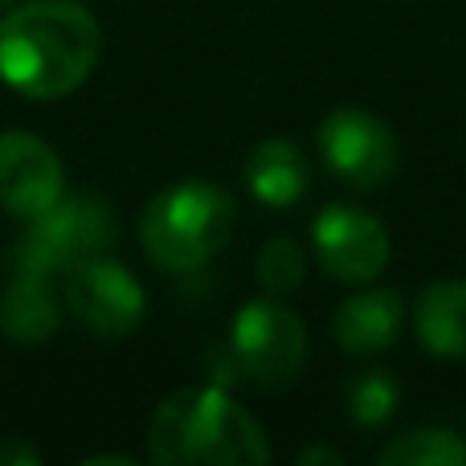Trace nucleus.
Listing matches in <instances>:
<instances>
[{"label":"nucleus","mask_w":466,"mask_h":466,"mask_svg":"<svg viewBox=\"0 0 466 466\" xmlns=\"http://www.w3.org/2000/svg\"><path fill=\"white\" fill-rule=\"evenodd\" d=\"M103 29L74 0H29L0 16V82L16 95L57 103L95 74Z\"/></svg>","instance_id":"obj_1"},{"label":"nucleus","mask_w":466,"mask_h":466,"mask_svg":"<svg viewBox=\"0 0 466 466\" xmlns=\"http://www.w3.org/2000/svg\"><path fill=\"white\" fill-rule=\"evenodd\" d=\"M147 451L160 466H258L270 462V442L254 413L218 385H197L164 397L152 413Z\"/></svg>","instance_id":"obj_2"},{"label":"nucleus","mask_w":466,"mask_h":466,"mask_svg":"<svg viewBox=\"0 0 466 466\" xmlns=\"http://www.w3.org/2000/svg\"><path fill=\"white\" fill-rule=\"evenodd\" d=\"M233 226H238V205L226 188L209 180H180L147 201L139 241L152 266L188 274L226 249Z\"/></svg>","instance_id":"obj_3"},{"label":"nucleus","mask_w":466,"mask_h":466,"mask_svg":"<svg viewBox=\"0 0 466 466\" xmlns=\"http://www.w3.org/2000/svg\"><path fill=\"white\" fill-rule=\"evenodd\" d=\"M21 241L13 249L16 266H37L46 274H66L70 266L98 258L119 241V218L111 201L98 193H62L46 213L25 221Z\"/></svg>","instance_id":"obj_4"},{"label":"nucleus","mask_w":466,"mask_h":466,"mask_svg":"<svg viewBox=\"0 0 466 466\" xmlns=\"http://www.w3.org/2000/svg\"><path fill=\"white\" fill-rule=\"evenodd\" d=\"M307 364V328L279 295L249 299L233 315L226 336V369L233 380L258 389H279L295 380Z\"/></svg>","instance_id":"obj_5"},{"label":"nucleus","mask_w":466,"mask_h":466,"mask_svg":"<svg viewBox=\"0 0 466 466\" xmlns=\"http://www.w3.org/2000/svg\"><path fill=\"white\" fill-rule=\"evenodd\" d=\"M62 299L66 311L78 319V328H86L98 339L131 336L147 315V295L139 279L106 254L70 266L62 282Z\"/></svg>","instance_id":"obj_6"},{"label":"nucleus","mask_w":466,"mask_h":466,"mask_svg":"<svg viewBox=\"0 0 466 466\" xmlns=\"http://www.w3.org/2000/svg\"><path fill=\"white\" fill-rule=\"evenodd\" d=\"M319 156L344 185L352 188H372L389 185L401 164L397 152V136L389 131L385 119H377L364 106H336L328 119L319 123Z\"/></svg>","instance_id":"obj_7"},{"label":"nucleus","mask_w":466,"mask_h":466,"mask_svg":"<svg viewBox=\"0 0 466 466\" xmlns=\"http://www.w3.org/2000/svg\"><path fill=\"white\" fill-rule=\"evenodd\" d=\"M311 241L323 270L339 282H369L393 258V241L380 218L352 205H328L311 221Z\"/></svg>","instance_id":"obj_8"},{"label":"nucleus","mask_w":466,"mask_h":466,"mask_svg":"<svg viewBox=\"0 0 466 466\" xmlns=\"http://www.w3.org/2000/svg\"><path fill=\"white\" fill-rule=\"evenodd\" d=\"M66 193L57 152L33 131H0V209L33 221Z\"/></svg>","instance_id":"obj_9"},{"label":"nucleus","mask_w":466,"mask_h":466,"mask_svg":"<svg viewBox=\"0 0 466 466\" xmlns=\"http://www.w3.org/2000/svg\"><path fill=\"white\" fill-rule=\"evenodd\" d=\"M62 323V303L54 290V274L37 266H16L0 290V331L13 344H46Z\"/></svg>","instance_id":"obj_10"},{"label":"nucleus","mask_w":466,"mask_h":466,"mask_svg":"<svg viewBox=\"0 0 466 466\" xmlns=\"http://www.w3.org/2000/svg\"><path fill=\"white\" fill-rule=\"evenodd\" d=\"M246 188L258 205L266 209H290L307 197L311 172H307V156L299 152V144H290L287 136L258 139L246 156Z\"/></svg>","instance_id":"obj_11"},{"label":"nucleus","mask_w":466,"mask_h":466,"mask_svg":"<svg viewBox=\"0 0 466 466\" xmlns=\"http://www.w3.org/2000/svg\"><path fill=\"white\" fill-rule=\"evenodd\" d=\"M401 331V295L397 290H364L336 307L331 315V336L344 352L369 356L385 352Z\"/></svg>","instance_id":"obj_12"},{"label":"nucleus","mask_w":466,"mask_h":466,"mask_svg":"<svg viewBox=\"0 0 466 466\" xmlns=\"http://www.w3.org/2000/svg\"><path fill=\"white\" fill-rule=\"evenodd\" d=\"M413 331L426 352L442 360H466V282H430L413 307Z\"/></svg>","instance_id":"obj_13"},{"label":"nucleus","mask_w":466,"mask_h":466,"mask_svg":"<svg viewBox=\"0 0 466 466\" xmlns=\"http://www.w3.org/2000/svg\"><path fill=\"white\" fill-rule=\"evenodd\" d=\"M380 466H466V442L454 430H413L380 451Z\"/></svg>","instance_id":"obj_14"},{"label":"nucleus","mask_w":466,"mask_h":466,"mask_svg":"<svg viewBox=\"0 0 466 466\" xmlns=\"http://www.w3.org/2000/svg\"><path fill=\"white\" fill-rule=\"evenodd\" d=\"M401 410V385L389 372H364L348 385V418L360 430H380Z\"/></svg>","instance_id":"obj_15"},{"label":"nucleus","mask_w":466,"mask_h":466,"mask_svg":"<svg viewBox=\"0 0 466 466\" xmlns=\"http://www.w3.org/2000/svg\"><path fill=\"white\" fill-rule=\"evenodd\" d=\"M303 274H307V258L295 238H274L258 249V282H262L270 295L287 299L290 290L303 282Z\"/></svg>","instance_id":"obj_16"},{"label":"nucleus","mask_w":466,"mask_h":466,"mask_svg":"<svg viewBox=\"0 0 466 466\" xmlns=\"http://www.w3.org/2000/svg\"><path fill=\"white\" fill-rule=\"evenodd\" d=\"M299 462H331V466H336V462H344V459H339V451H331V446H311V451H303V454H299Z\"/></svg>","instance_id":"obj_17"},{"label":"nucleus","mask_w":466,"mask_h":466,"mask_svg":"<svg viewBox=\"0 0 466 466\" xmlns=\"http://www.w3.org/2000/svg\"><path fill=\"white\" fill-rule=\"evenodd\" d=\"M0 462H41L29 446H0Z\"/></svg>","instance_id":"obj_18"},{"label":"nucleus","mask_w":466,"mask_h":466,"mask_svg":"<svg viewBox=\"0 0 466 466\" xmlns=\"http://www.w3.org/2000/svg\"><path fill=\"white\" fill-rule=\"evenodd\" d=\"M8 5H16V0H0V8H8Z\"/></svg>","instance_id":"obj_19"}]
</instances>
